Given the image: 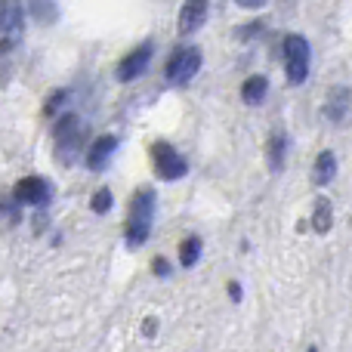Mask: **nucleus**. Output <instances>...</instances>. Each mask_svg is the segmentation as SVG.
<instances>
[{"label": "nucleus", "mask_w": 352, "mask_h": 352, "mask_svg": "<svg viewBox=\"0 0 352 352\" xmlns=\"http://www.w3.org/2000/svg\"><path fill=\"white\" fill-rule=\"evenodd\" d=\"M155 210H158V195L155 188H140L130 198V210H127V248L136 250L148 241L155 226Z\"/></svg>", "instance_id": "nucleus-1"}, {"label": "nucleus", "mask_w": 352, "mask_h": 352, "mask_svg": "<svg viewBox=\"0 0 352 352\" xmlns=\"http://www.w3.org/2000/svg\"><path fill=\"white\" fill-rule=\"evenodd\" d=\"M84 146H87V124L74 111L62 115L59 124H56V161L65 167L74 164V158H80Z\"/></svg>", "instance_id": "nucleus-2"}, {"label": "nucleus", "mask_w": 352, "mask_h": 352, "mask_svg": "<svg viewBox=\"0 0 352 352\" xmlns=\"http://www.w3.org/2000/svg\"><path fill=\"white\" fill-rule=\"evenodd\" d=\"M25 34L22 0H0V56H6Z\"/></svg>", "instance_id": "nucleus-3"}, {"label": "nucleus", "mask_w": 352, "mask_h": 352, "mask_svg": "<svg viewBox=\"0 0 352 352\" xmlns=\"http://www.w3.org/2000/svg\"><path fill=\"white\" fill-rule=\"evenodd\" d=\"M309 59L312 50L303 34H287L285 37V72L291 84H303L309 78Z\"/></svg>", "instance_id": "nucleus-4"}, {"label": "nucleus", "mask_w": 352, "mask_h": 352, "mask_svg": "<svg viewBox=\"0 0 352 352\" xmlns=\"http://www.w3.org/2000/svg\"><path fill=\"white\" fill-rule=\"evenodd\" d=\"M198 72H201V50L198 47H179V50H173V56L167 59V68H164L167 80L176 84V87L188 84V80H192Z\"/></svg>", "instance_id": "nucleus-5"}, {"label": "nucleus", "mask_w": 352, "mask_h": 352, "mask_svg": "<svg viewBox=\"0 0 352 352\" xmlns=\"http://www.w3.org/2000/svg\"><path fill=\"white\" fill-rule=\"evenodd\" d=\"M152 164H155V173H158L161 179H167V182L182 179L186 170H188L186 158L176 152L170 142H155L152 146Z\"/></svg>", "instance_id": "nucleus-6"}, {"label": "nucleus", "mask_w": 352, "mask_h": 352, "mask_svg": "<svg viewBox=\"0 0 352 352\" xmlns=\"http://www.w3.org/2000/svg\"><path fill=\"white\" fill-rule=\"evenodd\" d=\"M12 195H16L19 204H31V207H47L53 201V188H50V182L43 176H25V179H19Z\"/></svg>", "instance_id": "nucleus-7"}, {"label": "nucleus", "mask_w": 352, "mask_h": 352, "mask_svg": "<svg viewBox=\"0 0 352 352\" xmlns=\"http://www.w3.org/2000/svg\"><path fill=\"white\" fill-rule=\"evenodd\" d=\"M152 56H155V43L152 41H146V43H140L136 50H130V53L121 59V65H118V80L127 84V80L142 78L146 68H148V62H152Z\"/></svg>", "instance_id": "nucleus-8"}, {"label": "nucleus", "mask_w": 352, "mask_h": 352, "mask_svg": "<svg viewBox=\"0 0 352 352\" xmlns=\"http://www.w3.org/2000/svg\"><path fill=\"white\" fill-rule=\"evenodd\" d=\"M207 0H186L179 10V22H176V28H179V34H195L198 28H204L207 22Z\"/></svg>", "instance_id": "nucleus-9"}, {"label": "nucleus", "mask_w": 352, "mask_h": 352, "mask_svg": "<svg viewBox=\"0 0 352 352\" xmlns=\"http://www.w3.org/2000/svg\"><path fill=\"white\" fill-rule=\"evenodd\" d=\"M115 152H118V136H99V140L90 146V152H87V167L102 173Z\"/></svg>", "instance_id": "nucleus-10"}, {"label": "nucleus", "mask_w": 352, "mask_h": 352, "mask_svg": "<svg viewBox=\"0 0 352 352\" xmlns=\"http://www.w3.org/2000/svg\"><path fill=\"white\" fill-rule=\"evenodd\" d=\"M349 109H352V93L346 87H334L328 102H324V118L334 124H343L349 118Z\"/></svg>", "instance_id": "nucleus-11"}, {"label": "nucleus", "mask_w": 352, "mask_h": 352, "mask_svg": "<svg viewBox=\"0 0 352 352\" xmlns=\"http://www.w3.org/2000/svg\"><path fill=\"white\" fill-rule=\"evenodd\" d=\"M269 167H272V173H278L281 167H285V158H287V133L285 130H275L272 136H269Z\"/></svg>", "instance_id": "nucleus-12"}, {"label": "nucleus", "mask_w": 352, "mask_h": 352, "mask_svg": "<svg viewBox=\"0 0 352 352\" xmlns=\"http://www.w3.org/2000/svg\"><path fill=\"white\" fill-rule=\"evenodd\" d=\"M337 176V155L334 152H322L316 158V170H312V179L318 182V186H328V182H334Z\"/></svg>", "instance_id": "nucleus-13"}, {"label": "nucleus", "mask_w": 352, "mask_h": 352, "mask_svg": "<svg viewBox=\"0 0 352 352\" xmlns=\"http://www.w3.org/2000/svg\"><path fill=\"white\" fill-rule=\"evenodd\" d=\"M266 93H269V80L263 78V74L248 78V80H244V87H241V99L248 105H260L263 99H266Z\"/></svg>", "instance_id": "nucleus-14"}, {"label": "nucleus", "mask_w": 352, "mask_h": 352, "mask_svg": "<svg viewBox=\"0 0 352 352\" xmlns=\"http://www.w3.org/2000/svg\"><path fill=\"white\" fill-rule=\"evenodd\" d=\"M331 226H334V207H331L328 198H316V210H312V229H316L318 235H324Z\"/></svg>", "instance_id": "nucleus-15"}, {"label": "nucleus", "mask_w": 352, "mask_h": 352, "mask_svg": "<svg viewBox=\"0 0 352 352\" xmlns=\"http://www.w3.org/2000/svg\"><path fill=\"white\" fill-rule=\"evenodd\" d=\"M201 248H204V244H201V238H198V235L186 238V241L179 244V263H182V266L192 269L195 263H198V256H201Z\"/></svg>", "instance_id": "nucleus-16"}, {"label": "nucleus", "mask_w": 352, "mask_h": 352, "mask_svg": "<svg viewBox=\"0 0 352 352\" xmlns=\"http://www.w3.org/2000/svg\"><path fill=\"white\" fill-rule=\"evenodd\" d=\"M31 12L41 25H50L56 19V3L53 0H31Z\"/></svg>", "instance_id": "nucleus-17"}, {"label": "nucleus", "mask_w": 352, "mask_h": 352, "mask_svg": "<svg viewBox=\"0 0 352 352\" xmlns=\"http://www.w3.org/2000/svg\"><path fill=\"white\" fill-rule=\"evenodd\" d=\"M16 195L12 192H6V188H0V219H16Z\"/></svg>", "instance_id": "nucleus-18"}, {"label": "nucleus", "mask_w": 352, "mask_h": 352, "mask_svg": "<svg viewBox=\"0 0 352 352\" xmlns=\"http://www.w3.org/2000/svg\"><path fill=\"white\" fill-rule=\"evenodd\" d=\"M111 201H115V198H111V188H99V192L93 195L90 207H93V210H96V213H109Z\"/></svg>", "instance_id": "nucleus-19"}, {"label": "nucleus", "mask_w": 352, "mask_h": 352, "mask_svg": "<svg viewBox=\"0 0 352 352\" xmlns=\"http://www.w3.org/2000/svg\"><path fill=\"white\" fill-rule=\"evenodd\" d=\"M65 102V90H56L53 96L47 99V102H43V115H56V111H59V105Z\"/></svg>", "instance_id": "nucleus-20"}, {"label": "nucleus", "mask_w": 352, "mask_h": 352, "mask_svg": "<svg viewBox=\"0 0 352 352\" xmlns=\"http://www.w3.org/2000/svg\"><path fill=\"white\" fill-rule=\"evenodd\" d=\"M152 272L155 275H170V263H167L164 256H158V260L152 263Z\"/></svg>", "instance_id": "nucleus-21"}, {"label": "nucleus", "mask_w": 352, "mask_h": 352, "mask_svg": "<svg viewBox=\"0 0 352 352\" xmlns=\"http://www.w3.org/2000/svg\"><path fill=\"white\" fill-rule=\"evenodd\" d=\"M238 6H244V10H256V6H263L266 0H235Z\"/></svg>", "instance_id": "nucleus-22"}, {"label": "nucleus", "mask_w": 352, "mask_h": 352, "mask_svg": "<svg viewBox=\"0 0 352 352\" xmlns=\"http://www.w3.org/2000/svg\"><path fill=\"white\" fill-rule=\"evenodd\" d=\"M229 297L235 300V303L241 300V285H238V281H232V285H229Z\"/></svg>", "instance_id": "nucleus-23"}, {"label": "nucleus", "mask_w": 352, "mask_h": 352, "mask_svg": "<svg viewBox=\"0 0 352 352\" xmlns=\"http://www.w3.org/2000/svg\"><path fill=\"white\" fill-rule=\"evenodd\" d=\"M146 337H155V318H148L146 322Z\"/></svg>", "instance_id": "nucleus-24"}]
</instances>
